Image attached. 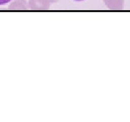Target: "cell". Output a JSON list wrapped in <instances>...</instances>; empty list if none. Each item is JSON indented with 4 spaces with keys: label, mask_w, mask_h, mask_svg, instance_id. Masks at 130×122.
Segmentation results:
<instances>
[{
    "label": "cell",
    "mask_w": 130,
    "mask_h": 122,
    "mask_svg": "<svg viewBox=\"0 0 130 122\" xmlns=\"http://www.w3.org/2000/svg\"><path fill=\"white\" fill-rule=\"evenodd\" d=\"M74 1H77V2H79V1H85V0H74Z\"/></svg>",
    "instance_id": "obj_2"
},
{
    "label": "cell",
    "mask_w": 130,
    "mask_h": 122,
    "mask_svg": "<svg viewBox=\"0 0 130 122\" xmlns=\"http://www.w3.org/2000/svg\"><path fill=\"white\" fill-rule=\"evenodd\" d=\"M10 1H11V0H0V5H5V4L10 2Z\"/></svg>",
    "instance_id": "obj_1"
}]
</instances>
